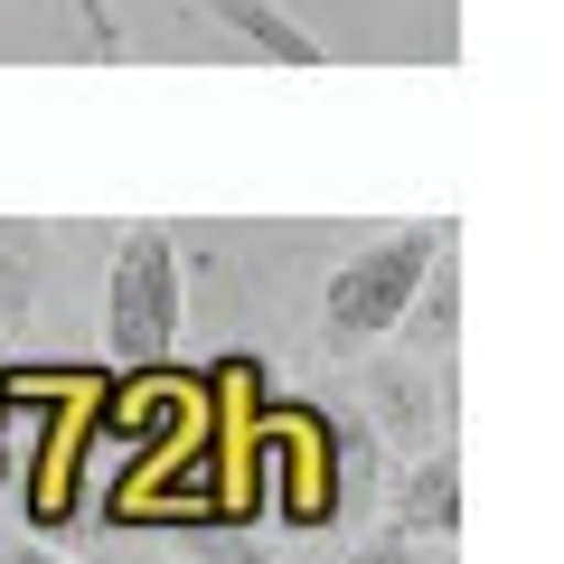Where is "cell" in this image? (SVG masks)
I'll use <instances>...</instances> for the list:
<instances>
[{"instance_id":"7","label":"cell","mask_w":564,"mask_h":564,"mask_svg":"<svg viewBox=\"0 0 564 564\" xmlns=\"http://www.w3.org/2000/svg\"><path fill=\"white\" fill-rule=\"evenodd\" d=\"M404 358H423V367H452V358H462V263H452V245L433 254L414 311H404Z\"/></svg>"},{"instance_id":"10","label":"cell","mask_w":564,"mask_h":564,"mask_svg":"<svg viewBox=\"0 0 564 564\" xmlns=\"http://www.w3.org/2000/svg\"><path fill=\"white\" fill-rule=\"evenodd\" d=\"M0 564H76L66 545H47V536H20V545H0Z\"/></svg>"},{"instance_id":"2","label":"cell","mask_w":564,"mask_h":564,"mask_svg":"<svg viewBox=\"0 0 564 564\" xmlns=\"http://www.w3.org/2000/svg\"><path fill=\"white\" fill-rule=\"evenodd\" d=\"M188 321V273H180V226L132 217L104 263V348L113 367H161Z\"/></svg>"},{"instance_id":"8","label":"cell","mask_w":564,"mask_h":564,"mask_svg":"<svg viewBox=\"0 0 564 564\" xmlns=\"http://www.w3.org/2000/svg\"><path fill=\"white\" fill-rule=\"evenodd\" d=\"M66 57H85V66H132L141 57V39L122 29V10L113 0H66Z\"/></svg>"},{"instance_id":"5","label":"cell","mask_w":564,"mask_h":564,"mask_svg":"<svg viewBox=\"0 0 564 564\" xmlns=\"http://www.w3.org/2000/svg\"><path fill=\"white\" fill-rule=\"evenodd\" d=\"M386 536H414V545L462 536V452L395 462V480H386Z\"/></svg>"},{"instance_id":"6","label":"cell","mask_w":564,"mask_h":564,"mask_svg":"<svg viewBox=\"0 0 564 564\" xmlns=\"http://www.w3.org/2000/svg\"><path fill=\"white\" fill-rule=\"evenodd\" d=\"M66 282V226L0 217V329H29Z\"/></svg>"},{"instance_id":"9","label":"cell","mask_w":564,"mask_h":564,"mask_svg":"<svg viewBox=\"0 0 564 564\" xmlns=\"http://www.w3.org/2000/svg\"><path fill=\"white\" fill-rule=\"evenodd\" d=\"M348 564H433V545H414V536H367Z\"/></svg>"},{"instance_id":"1","label":"cell","mask_w":564,"mask_h":564,"mask_svg":"<svg viewBox=\"0 0 564 564\" xmlns=\"http://www.w3.org/2000/svg\"><path fill=\"white\" fill-rule=\"evenodd\" d=\"M443 245H462L452 217H404V226H386V236H367L358 254L329 263V282H321V348L329 358H358V348L395 339Z\"/></svg>"},{"instance_id":"3","label":"cell","mask_w":564,"mask_h":564,"mask_svg":"<svg viewBox=\"0 0 564 564\" xmlns=\"http://www.w3.org/2000/svg\"><path fill=\"white\" fill-rule=\"evenodd\" d=\"M452 367H423V358H367L358 377V423L367 443L395 452V462H423V452H452Z\"/></svg>"},{"instance_id":"4","label":"cell","mask_w":564,"mask_h":564,"mask_svg":"<svg viewBox=\"0 0 564 564\" xmlns=\"http://www.w3.org/2000/svg\"><path fill=\"white\" fill-rule=\"evenodd\" d=\"M180 10H198L217 39H236L263 66H339V39H321L292 0H180Z\"/></svg>"}]
</instances>
